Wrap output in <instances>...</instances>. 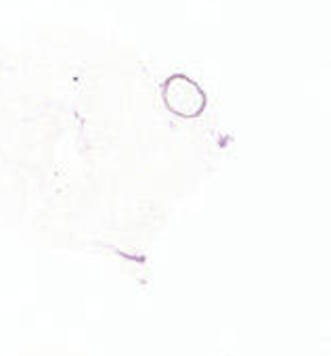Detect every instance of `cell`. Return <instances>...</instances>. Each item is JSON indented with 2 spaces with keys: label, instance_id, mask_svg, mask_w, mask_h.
<instances>
[{
  "label": "cell",
  "instance_id": "obj_1",
  "mask_svg": "<svg viewBox=\"0 0 331 356\" xmlns=\"http://www.w3.org/2000/svg\"><path fill=\"white\" fill-rule=\"evenodd\" d=\"M163 99L175 113L183 118H193L206 107V95L200 84L187 76H172L163 84Z\"/></svg>",
  "mask_w": 331,
  "mask_h": 356
}]
</instances>
